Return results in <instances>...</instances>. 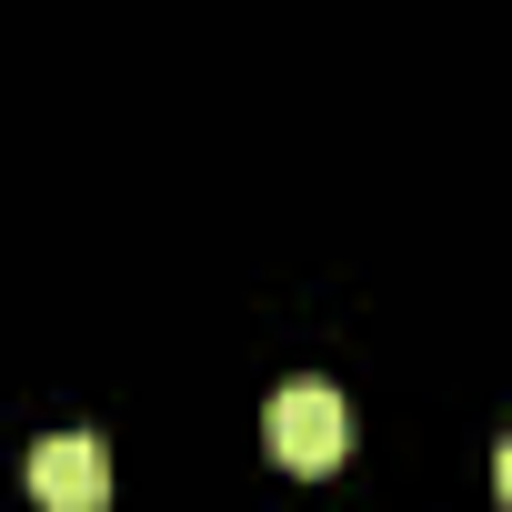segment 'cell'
I'll return each instance as SVG.
<instances>
[{
  "label": "cell",
  "instance_id": "6da1fadb",
  "mask_svg": "<svg viewBox=\"0 0 512 512\" xmlns=\"http://www.w3.org/2000/svg\"><path fill=\"white\" fill-rule=\"evenodd\" d=\"M262 442H272V462H282V472L322 482V472L352 452V402H342L332 382H282V392H272V412H262Z\"/></svg>",
  "mask_w": 512,
  "mask_h": 512
},
{
  "label": "cell",
  "instance_id": "7a4b0ae2",
  "mask_svg": "<svg viewBox=\"0 0 512 512\" xmlns=\"http://www.w3.org/2000/svg\"><path fill=\"white\" fill-rule=\"evenodd\" d=\"M21 482H31V502H51V512H101V502H111V452H101L91 432H51V442H31Z\"/></svg>",
  "mask_w": 512,
  "mask_h": 512
}]
</instances>
